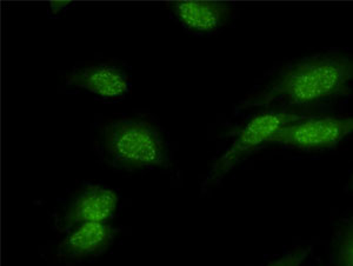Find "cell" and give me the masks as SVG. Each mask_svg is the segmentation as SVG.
<instances>
[{"label": "cell", "mask_w": 353, "mask_h": 266, "mask_svg": "<svg viewBox=\"0 0 353 266\" xmlns=\"http://www.w3.org/2000/svg\"><path fill=\"white\" fill-rule=\"evenodd\" d=\"M116 230L109 223H85L68 231L58 246V256L68 260H83L104 254L112 245Z\"/></svg>", "instance_id": "cell-7"}, {"label": "cell", "mask_w": 353, "mask_h": 266, "mask_svg": "<svg viewBox=\"0 0 353 266\" xmlns=\"http://www.w3.org/2000/svg\"><path fill=\"white\" fill-rule=\"evenodd\" d=\"M353 56L326 52L286 65L265 88L241 101L239 109L285 105L298 111L351 94Z\"/></svg>", "instance_id": "cell-1"}, {"label": "cell", "mask_w": 353, "mask_h": 266, "mask_svg": "<svg viewBox=\"0 0 353 266\" xmlns=\"http://www.w3.org/2000/svg\"><path fill=\"white\" fill-rule=\"evenodd\" d=\"M119 197L116 191L101 185L88 186L66 207L58 226L68 231L85 223H109L116 214Z\"/></svg>", "instance_id": "cell-5"}, {"label": "cell", "mask_w": 353, "mask_h": 266, "mask_svg": "<svg viewBox=\"0 0 353 266\" xmlns=\"http://www.w3.org/2000/svg\"><path fill=\"white\" fill-rule=\"evenodd\" d=\"M347 186H349V189L351 190V191H353V171L351 172V176H350L349 184H347Z\"/></svg>", "instance_id": "cell-12"}, {"label": "cell", "mask_w": 353, "mask_h": 266, "mask_svg": "<svg viewBox=\"0 0 353 266\" xmlns=\"http://www.w3.org/2000/svg\"><path fill=\"white\" fill-rule=\"evenodd\" d=\"M334 260L337 266H353V217L338 227L334 238Z\"/></svg>", "instance_id": "cell-9"}, {"label": "cell", "mask_w": 353, "mask_h": 266, "mask_svg": "<svg viewBox=\"0 0 353 266\" xmlns=\"http://www.w3.org/2000/svg\"><path fill=\"white\" fill-rule=\"evenodd\" d=\"M101 146L106 161L117 169L168 167L169 152L161 133L150 123L119 119L105 126Z\"/></svg>", "instance_id": "cell-2"}, {"label": "cell", "mask_w": 353, "mask_h": 266, "mask_svg": "<svg viewBox=\"0 0 353 266\" xmlns=\"http://www.w3.org/2000/svg\"><path fill=\"white\" fill-rule=\"evenodd\" d=\"M306 116H309L306 111H293L289 109L268 110L253 116L239 130L232 144L214 161L210 170L209 177L206 178L205 187L223 181L226 174L252 154L253 151H256L263 144H269L271 138L279 130Z\"/></svg>", "instance_id": "cell-3"}, {"label": "cell", "mask_w": 353, "mask_h": 266, "mask_svg": "<svg viewBox=\"0 0 353 266\" xmlns=\"http://www.w3.org/2000/svg\"><path fill=\"white\" fill-rule=\"evenodd\" d=\"M170 10L176 21L191 32H217L229 24L233 16V6L228 1L186 0L170 3Z\"/></svg>", "instance_id": "cell-6"}, {"label": "cell", "mask_w": 353, "mask_h": 266, "mask_svg": "<svg viewBox=\"0 0 353 266\" xmlns=\"http://www.w3.org/2000/svg\"><path fill=\"white\" fill-rule=\"evenodd\" d=\"M353 134V114H309L279 130L270 144L303 151H321L339 145Z\"/></svg>", "instance_id": "cell-4"}, {"label": "cell", "mask_w": 353, "mask_h": 266, "mask_svg": "<svg viewBox=\"0 0 353 266\" xmlns=\"http://www.w3.org/2000/svg\"><path fill=\"white\" fill-rule=\"evenodd\" d=\"M66 84L86 90L103 99H121L130 90L129 78L118 66L97 64L73 70L66 77Z\"/></svg>", "instance_id": "cell-8"}, {"label": "cell", "mask_w": 353, "mask_h": 266, "mask_svg": "<svg viewBox=\"0 0 353 266\" xmlns=\"http://www.w3.org/2000/svg\"><path fill=\"white\" fill-rule=\"evenodd\" d=\"M71 1H51L50 8L53 13L61 12V10L68 8Z\"/></svg>", "instance_id": "cell-11"}, {"label": "cell", "mask_w": 353, "mask_h": 266, "mask_svg": "<svg viewBox=\"0 0 353 266\" xmlns=\"http://www.w3.org/2000/svg\"><path fill=\"white\" fill-rule=\"evenodd\" d=\"M309 247H296L294 250L281 256V258L270 263L268 266H301L309 257Z\"/></svg>", "instance_id": "cell-10"}]
</instances>
